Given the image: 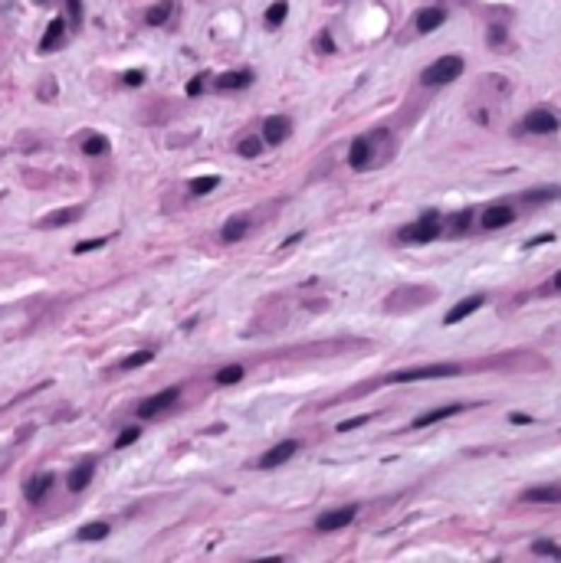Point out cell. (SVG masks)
Returning a JSON list of instances; mask_svg holds the SVG:
<instances>
[{
  "mask_svg": "<svg viewBox=\"0 0 561 563\" xmlns=\"http://www.w3.org/2000/svg\"><path fill=\"white\" fill-rule=\"evenodd\" d=\"M463 69H466L463 56H440L436 63H430L420 72V82H424L427 89H440V85H450V82L460 79Z\"/></svg>",
  "mask_w": 561,
  "mask_h": 563,
  "instance_id": "obj_1",
  "label": "cell"
},
{
  "mask_svg": "<svg viewBox=\"0 0 561 563\" xmlns=\"http://www.w3.org/2000/svg\"><path fill=\"white\" fill-rule=\"evenodd\" d=\"M460 364H430L414 367V370H394L384 377V384H417V380H440V377H456Z\"/></svg>",
  "mask_w": 561,
  "mask_h": 563,
  "instance_id": "obj_2",
  "label": "cell"
},
{
  "mask_svg": "<svg viewBox=\"0 0 561 563\" xmlns=\"http://www.w3.org/2000/svg\"><path fill=\"white\" fill-rule=\"evenodd\" d=\"M434 295H436V288H424V285L398 288V292H391L384 308L388 312H414V308H424L427 302H434Z\"/></svg>",
  "mask_w": 561,
  "mask_h": 563,
  "instance_id": "obj_3",
  "label": "cell"
},
{
  "mask_svg": "<svg viewBox=\"0 0 561 563\" xmlns=\"http://www.w3.org/2000/svg\"><path fill=\"white\" fill-rule=\"evenodd\" d=\"M400 242H430L440 236V213H424L420 220H414L410 226L398 232Z\"/></svg>",
  "mask_w": 561,
  "mask_h": 563,
  "instance_id": "obj_4",
  "label": "cell"
},
{
  "mask_svg": "<svg viewBox=\"0 0 561 563\" xmlns=\"http://www.w3.org/2000/svg\"><path fill=\"white\" fill-rule=\"evenodd\" d=\"M354 514H358V508H352V504H345V508H332V511H325V514H318L316 531H322V534L342 531V528H348V524L354 521Z\"/></svg>",
  "mask_w": 561,
  "mask_h": 563,
  "instance_id": "obj_5",
  "label": "cell"
},
{
  "mask_svg": "<svg viewBox=\"0 0 561 563\" xmlns=\"http://www.w3.org/2000/svg\"><path fill=\"white\" fill-rule=\"evenodd\" d=\"M525 131L532 134H555L558 131V115H552L548 108H532L525 115Z\"/></svg>",
  "mask_w": 561,
  "mask_h": 563,
  "instance_id": "obj_6",
  "label": "cell"
},
{
  "mask_svg": "<svg viewBox=\"0 0 561 563\" xmlns=\"http://www.w3.org/2000/svg\"><path fill=\"white\" fill-rule=\"evenodd\" d=\"M174 400H178V386H168V390H161V393L148 396V400L138 406V416H141V420H151V416H158V413L168 410Z\"/></svg>",
  "mask_w": 561,
  "mask_h": 563,
  "instance_id": "obj_7",
  "label": "cell"
},
{
  "mask_svg": "<svg viewBox=\"0 0 561 563\" xmlns=\"http://www.w3.org/2000/svg\"><path fill=\"white\" fill-rule=\"evenodd\" d=\"M512 220H516V210H512L509 203L486 206V210H482V216H480L482 230H502V226H509Z\"/></svg>",
  "mask_w": 561,
  "mask_h": 563,
  "instance_id": "obj_8",
  "label": "cell"
},
{
  "mask_svg": "<svg viewBox=\"0 0 561 563\" xmlns=\"http://www.w3.org/2000/svg\"><path fill=\"white\" fill-rule=\"evenodd\" d=\"M289 131H292V122L286 115H272L262 122V141L266 144H282L289 138Z\"/></svg>",
  "mask_w": 561,
  "mask_h": 563,
  "instance_id": "obj_9",
  "label": "cell"
},
{
  "mask_svg": "<svg viewBox=\"0 0 561 563\" xmlns=\"http://www.w3.org/2000/svg\"><path fill=\"white\" fill-rule=\"evenodd\" d=\"M466 403H446V406H440V410H427V413H420L414 422H410V429H424V426H434V422H444V420H450V416H456V413L463 410Z\"/></svg>",
  "mask_w": 561,
  "mask_h": 563,
  "instance_id": "obj_10",
  "label": "cell"
},
{
  "mask_svg": "<svg viewBox=\"0 0 561 563\" xmlns=\"http://www.w3.org/2000/svg\"><path fill=\"white\" fill-rule=\"evenodd\" d=\"M299 452V442L296 439H286V442H279V446H272L266 456L260 458V468H276V465H282V462H289L292 456Z\"/></svg>",
  "mask_w": 561,
  "mask_h": 563,
  "instance_id": "obj_11",
  "label": "cell"
},
{
  "mask_svg": "<svg viewBox=\"0 0 561 563\" xmlns=\"http://www.w3.org/2000/svg\"><path fill=\"white\" fill-rule=\"evenodd\" d=\"M482 304H486V298H482V295H470V298H463V302H456V304L450 308V312H446L444 324H460L463 318H470L473 312H480Z\"/></svg>",
  "mask_w": 561,
  "mask_h": 563,
  "instance_id": "obj_12",
  "label": "cell"
},
{
  "mask_svg": "<svg viewBox=\"0 0 561 563\" xmlns=\"http://www.w3.org/2000/svg\"><path fill=\"white\" fill-rule=\"evenodd\" d=\"M446 23V10L444 7H424L417 13V33H434L436 27Z\"/></svg>",
  "mask_w": 561,
  "mask_h": 563,
  "instance_id": "obj_13",
  "label": "cell"
},
{
  "mask_svg": "<svg viewBox=\"0 0 561 563\" xmlns=\"http://www.w3.org/2000/svg\"><path fill=\"white\" fill-rule=\"evenodd\" d=\"M63 33H66V20L53 17V20H50V27H46V33H43V40H40V53L59 49V46H63Z\"/></svg>",
  "mask_w": 561,
  "mask_h": 563,
  "instance_id": "obj_14",
  "label": "cell"
},
{
  "mask_svg": "<svg viewBox=\"0 0 561 563\" xmlns=\"http://www.w3.org/2000/svg\"><path fill=\"white\" fill-rule=\"evenodd\" d=\"M348 164L354 170H368V164H371V138H354L352 151H348Z\"/></svg>",
  "mask_w": 561,
  "mask_h": 563,
  "instance_id": "obj_15",
  "label": "cell"
},
{
  "mask_svg": "<svg viewBox=\"0 0 561 563\" xmlns=\"http://www.w3.org/2000/svg\"><path fill=\"white\" fill-rule=\"evenodd\" d=\"M250 82H253V72L236 69V72H224V76H217V89L220 92H240V89H246Z\"/></svg>",
  "mask_w": 561,
  "mask_h": 563,
  "instance_id": "obj_16",
  "label": "cell"
},
{
  "mask_svg": "<svg viewBox=\"0 0 561 563\" xmlns=\"http://www.w3.org/2000/svg\"><path fill=\"white\" fill-rule=\"evenodd\" d=\"M246 230H250V220H246V216H230V220L224 223V230H220V239L240 242L246 236Z\"/></svg>",
  "mask_w": 561,
  "mask_h": 563,
  "instance_id": "obj_17",
  "label": "cell"
},
{
  "mask_svg": "<svg viewBox=\"0 0 561 563\" xmlns=\"http://www.w3.org/2000/svg\"><path fill=\"white\" fill-rule=\"evenodd\" d=\"M50 485H53V475H33V478L27 482V492H23L30 504H40V501H43V494L50 492Z\"/></svg>",
  "mask_w": 561,
  "mask_h": 563,
  "instance_id": "obj_18",
  "label": "cell"
},
{
  "mask_svg": "<svg viewBox=\"0 0 561 563\" xmlns=\"http://www.w3.org/2000/svg\"><path fill=\"white\" fill-rule=\"evenodd\" d=\"M82 213V206H66V210H56V213H46L43 220H40V226H66L69 220H76V216Z\"/></svg>",
  "mask_w": 561,
  "mask_h": 563,
  "instance_id": "obj_19",
  "label": "cell"
},
{
  "mask_svg": "<svg viewBox=\"0 0 561 563\" xmlns=\"http://www.w3.org/2000/svg\"><path fill=\"white\" fill-rule=\"evenodd\" d=\"M92 475H96V462H82L79 468H73V475H69V488L82 492V488L92 482Z\"/></svg>",
  "mask_w": 561,
  "mask_h": 563,
  "instance_id": "obj_20",
  "label": "cell"
},
{
  "mask_svg": "<svg viewBox=\"0 0 561 563\" xmlns=\"http://www.w3.org/2000/svg\"><path fill=\"white\" fill-rule=\"evenodd\" d=\"M171 7H174V0H158V4L145 13V20L151 23V27H161V23H168V17H171Z\"/></svg>",
  "mask_w": 561,
  "mask_h": 563,
  "instance_id": "obj_21",
  "label": "cell"
},
{
  "mask_svg": "<svg viewBox=\"0 0 561 563\" xmlns=\"http://www.w3.org/2000/svg\"><path fill=\"white\" fill-rule=\"evenodd\" d=\"M525 501H535V504H561V488H532V492H525Z\"/></svg>",
  "mask_w": 561,
  "mask_h": 563,
  "instance_id": "obj_22",
  "label": "cell"
},
{
  "mask_svg": "<svg viewBox=\"0 0 561 563\" xmlns=\"http://www.w3.org/2000/svg\"><path fill=\"white\" fill-rule=\"evenodd\" d=\"M220 187V177H214V174H207V177H194L187 184V190L194 194V197H204V194H210V190Z\"/></svg>",
  "mask_w": 561,
  "mask_h": 563,
  "instance_id": "obj_23",
  "label": "cell"
},
{
  "mask_svg": "<svg viewBox=\"0 0 561 563\" xmlns=\"http://www.w3.org/2000/svg\"><path fill=\"white\" fill-rule=\"evenodd\" d=\"M561 187H542V190H525L522 200L525 203H548V200H558Z\"/></svg>",
  "mask_w": 561,
  "mask_h": 563,
  "instance_id": "obj_24",
  "label": "cell"
},
{
  "mask_svg": "<svg viewBox=\"0 0 561 563\" xmlns=\"http://www.w3.org/2000/svg\"><path fill=\"white\" fill-rule=\"evenodd\" d=\"M286 13H289V4H286V0H276V4L266 10V27H279L282 20H286Z\"/></svg>",
  "mask_w": 561,
  "mask_h": 563,
  "instance_id": "obj_25",
  "label": "cell"
},
{
  "mask_svg": "<svg viewBox=\"0 0 561 563\" xmlns=\"http://www.w3.org/2000/svg\"><path fill=\"white\" fill-rule=\"evenodd\" d=\"M102 537H109V524H105V521L86 524V528L79 531V540H102Z\"/></svg>",
  "mask_w": 561,
  "mask_h": 563,
  "instance_id": "obj_26",
  "label": "cell"
},
{
  "mask_svg": "<svg viewBox=\"0 0 561 563\" xmlns=\"http://www.w3.org/2000/svg\"><path fill=\"white\" fill-rule=\"evenodd\" d=\"M105 151H109V138H102V134H92V138H86V144H82V154H89V158L105 154Z\"/></svg>",
  "mask_w": 561,
  "mask_h": 563,
  "instance_id": "obj_27",
  "label": "cell"
},
{
  "mask_svg": "<svg viewBox=\"0 0 561 563\" xmlns=\"http://www.w3.org/2000/svg\"><path fill=\"white\" fill-rule=\"evenodd\" d=\"M240 380H243V367H240V364L224 367V370L217 374V384L220 386H233V384H240Z\"/></svg>",
  "mask_w": 561,
  "mask_h": 563,
  "instance_id": "obj_28",
  "label": "cell"
},
{
  "mask_svg": "<svg viewBox=\"0 0 561 563\" xmlns=\"http://www.w3.org/2000/svg\"><path fill=\"white\" fill-rule=\"evenodd\" d=\"M154 360V350H138V354H132V357L122 360V370H138V367H145Z\"/></svg>",
  "mask_w": 561,
  "mask_h": 563,
  "instance_id": "obj_29",
  "label": "cell"
},
{
  "mask_svg": "<svg viewBox=\"0 0 561 563\" xmlns=\"http://www.w3.org/2000/svg\"><path fill=\"white\" fill-rule=\"evenodd\" d=\"M236 151H240V158H260L262 141L260 138H243V141L236 144Z\"/></svg>",
  "mask_w": 561,
  "mask_h": 563,
  "instance_id": "obj_30",
  "label": "cell"
},
{
  "mask_svg": "<svg viewBox=\"0 0 561 563\" xmlns=\"http://www.w3.org/2000/svg\"><path fill=\"white\" fill-rule=\"evenodd\" d=\"M489 46L492 49H506V27H499V23L489 27Z\"/></svg>",
  "mask_w": 561,
  "mask_h": 563,
  "instance_id": "obj_31",
  "label": "cell"
},
{
  "mask_svg": "<svg viewBox=\"0 0 561 563\" xmlns=\"http://www.w3.org/2000/svg\"><path fill=\"white\" fill-rule=\"evenodd\" d=\"M535 554H545V557H555V560H561V547L552 544V540H535Z\"/></svg>",
  "mask_w": 561,
  "mask_h": 563,
  "instance_id": "obj_32",
  "label": "cell"
},
{
  "mask_svg": "<svg viewBox=\"0 0 561 563\" xmlns=\"http://www.w3.org/2000/svg\"><path fill=\"white\" fill-rule=\"evenodd\" d=\"M138 436H141V429H138V426H128L125 432H118V439H115V449H125V446H132V442H135Z\"/></svg>",
  "mask_w": 561,
  "mask_h": 563,
  "instance_id": "obj_33",
  "label": "cell"
},
{
  "mask_svg": "<svg viewBox=\"0 0 561 563\" xmlns=\"http://www.w3.org/2000/svg\"><path fill=\"white\" fill-rule=\"evenodd\" d=\"M364 422H371V413H364V416H352V420L338 422V432H352V429H358V426H364Z\"/></svg>",
  "mask_w": 561,
  "mask_h": 563,
  "instance_id": "obj_34",
  "label": "cell"
},
{
  "mask_svg": "<svg viewBox=\"0 0 561 563\" xmlns=\"http://www.w3.org/2000/svg\"><path fill=\"white\" fill-rule=\"evenodd\" d=\"M105 242L109 239H86V242H79V246H76V256H82V252H92V249H102V246H105Z\"/></svg>",
  "mask_w": 561,
  "mask_h": 563,
  "instance_id": "obj_35",
  "label": "cell"
},
{
  "mask_svg": "<svg viewBox=\"0 0 561 563\" xmlns=\"http://www.w3.org/2000/svg\"><path fill=\"white\" fill-rule=\"evenodd\" d=\"M141 82H145V72H141V69L125 72V85H141Z\"/></svg>",
  "mask_w": 561,
  "mask_h": 563,
  "instance_id": "obj_36",
  "label": "cell"
},
{
  "mask_svg": "<svg viewBox=\"0 0 561 563\" xmlns=\"http://www.w3.org/2000/svg\"><path fill=\"white\" fill-rule=\"evenodd\" d=\"M200 92H204V76H194L187 82V95H200Z\"/></svg>",
  "mask_w": 561,
  "mask_h": 563,
  "instance_id": "obj_37",
  "label": "cell"
},
{
  "mask_svg": "<svg viewBox=\"0 0 561 563\" xmlns=\"http://www.w3.org/2000/svg\"><path fill=\"white\" fill-rule=\"evenodd\" d=\"M40 99H56V82L50 79V82H43V89H40Z\"/></svg>",
  "mask_w": 561,
  "mask_h": 563,
  "instance_id": "obj_38",
  "label": "cell"
},
{
  "mask_svg": "<svg viewBox=\"0 0 561 563\" xmlns=\"http://www.w3.org/2000/svg\"><path fill=\"white\" fill-rule=\"evenodd\" d=\"M466 220H470V210H463L460 216H453V230L463 232V230H466Z\"/></svg>",
  "mask_w": 561,
  "mask_h": 563,
  "instance_id": "obj_39",
  "label": "cell"
},
{
  "mask_svg": "<svg viewBox=\"0 0 561 563\" xmlns=\"http://www.w3.org/2000/svg\"><path fill=\"white\" fill-rule=\"evenodd\" d=\"M318 49H322V53H332V49H335V43L328 40V33H322V36H318Z\"/></svg>",
  "mask_w": 561,
  "mask_h": 563,
  "instance_id": "obj_40",
  "label": "cell"
},
{
  "mask_svg": "<svg viewBox=\"0 0 561 563\" xmlns=\"http://www.w3.org/2000/svg\"><path fill=\"white\" fill-rule=\"evenodd\" d=\"M69 13H73V20L79 23V17H82V4H79V0H69Z\"/></svg>",
  "mask_w": 561,
  "mask_h": 563,
  "instance_id": "obj_41",
  "label": "cell"
},
{
  "mask_svg": "<svg viewBox=\"0 0 561 563\" xmlns=\"http://www.w3.org/2000/svg\"><path fill=\"white\" fill-rule=\"evenodd\" d=\"M512 422H519V426H525V422H532V416H525V413H516V416H512Z\"/></svg>",
  "mask_w": 561,
  "mask_h": 563,
  "instance_id": "obj_42",
  "label": "cell"
},
{
  "mask_svg": "<svg viewBox=\"0 0 561 563\" xmlns=\"http://www.w3.org/2000/svg\"><path fill=\"white\" fill-rule=\"evenodd\" d=\"M555 288H561V272H558V275H555Z\"/></svg>",
  "mask_w": 561,
  "mask_h": 563,
  "instance_id": "obj_43",
  "label": "cell"
},
{
  "mask_svg": "<svg viewBox=\"0 0 561 563\" xmlns=\"http://www.w3.org/2000/svg\"><path fill=\"white\" fill-rule=\"evenodd\" d=\"M0 524H4V514H0Z\"/></svg>",
  "mask_w": 561,
  "mask_h": 563,
  "instance_id": "obj_44",
  "label": "cell"
},
{
  "mask_svg": "<svg viewBox=\"0 0 561 563\" xmlns=\"http://www.w3.org/2000/svg\"><path fill=\"white\" fill-rule=\"evenodd\" d=\"M37 4H46V0H37Z\"/></svg>",
  "mask_w": 561,
  "mask_h": 563,
  "instance_id": "obj_45",
  "label": "cell"
},
{
  "mask_svg": "<svg viewBox=\"0 0 561 563\" xmlns=\"http://www.w3.org/2000/svg\"><path fill=\"white\" fill-rule=\"evenodd\" d=\"M0 197H4V190H0Z\"/></svg>",
  "mask_w": 561,
  "mask_h": 563,
  "instance_id": "obj_46",
  "label": "cell"
},
{
  "mask_svg": "<svg viewBox=\"0 0 561 563\" xmlns=\"http://www.w3.org/2000/svg\"><path fill=\"white\" fill-rule=\"evenodd\" d=\"M0 158H4V151H0Z\"/></svg>",
  "mask_w": 561,
  "mask_h": 563,
  "instance_id": "obj_47",
  "label": "cell"
}]
</instances>
